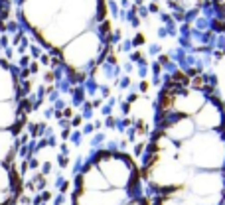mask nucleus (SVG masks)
<instances>
[{
  "instance_id": "f257e3e1",
  "label": "nucleus",
  "mask_w": 225,
  "mask_h": 205,
  "mask_svg": "<svg viewBox=\"0 0 225 205\" xmlns=\"http://www.w3.org/2000/svg\"><path fill=\"white\" fill-rule=\"evenodd\" d=\"M140 182L148 205H225V107L203 77L162 91Z\"/></svg>"
},
{
  "instance_id": "f03ea898",
  "label": "nucleus",
  "mask_w": 225,
  "mask_h": 205,
  "mask_svg": "<svg viewBox=\"0 0 225 205\" xmlns=\"http://www.w3.org/2000/svg\"><path fill=\"white\" fill-rule=\"evenodd\" d=\"M73 205H148L132 158L99 150L77 176Z\"/></svg>"
}]
</instances>
